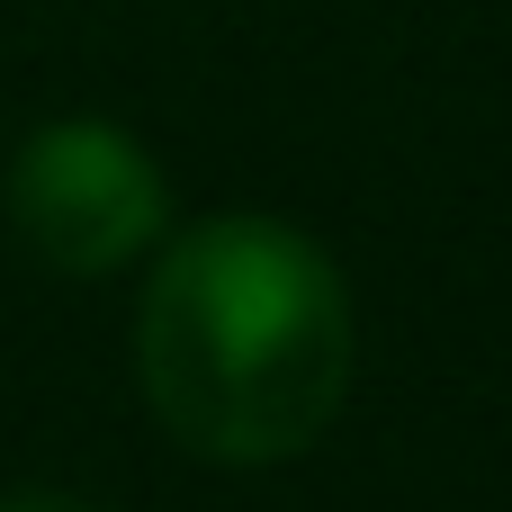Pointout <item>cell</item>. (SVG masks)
<instances>
[{
    "label": "cell",
    "mask_w": 512,
    "mask_h": 512,
    "mask_svg": "<svg viewBox=\"0 0 512 512\" xmlns=\"http://www.w3.org/2000/svg\"><path fill=\"white\" fill-rule=\"evenodd\" d=\"M0 512H90V504H72V495H0Z\"/></svg>",
    "instance_id": "obj_3"
},
{
    "label": "cell",
    "mask_w": 512,
    "mask_h": 512,
    "mask_svg": "<svg viewBox=\"0 0 512 512\" xmlns=\"http://www.w3.org/2000/svg\"><path fill=\"white\" fill-rule=\"evenodd\" d=\"M360 324L342 270L279 216H216L153 261L135 369L162 432L225 468L297 459L351 387Z\"/></svg>",
    "instance_id": "obj_1"
},
{
    "label": "cell",
    "mask_w": 512,
    "mask_h": 512,
    "mask_svg": "<svg viewBox=\"0 0 512 512\" xmlns=\"http://www.w3.org/2000/svg\"><path fill=\"white\" fill-rule=\"evenodd\" d=\"M9 216L54 270H117L162 234V180L135 135L63 117L18 153Z\"/></svg>",
    "instance_id": "obj_2"
}]
</instances>
